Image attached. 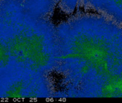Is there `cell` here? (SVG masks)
I'll use <instances>...</instances> for the list:
<instances>
[{
	"instance_id": "obj_1",
	"label": "cell",
	"mask_w": 122,
	"mask_h": 103,
	"mask_svg": "<svg viewBox=\"0 0 122 103\" xmlns=\"http://www.w3.org/2000/svg\"><path fill=\"white\" fill-rule=\"evenodd\" d=\"M69 97L122 70V25L100 14H81L56 34L55 62Z\"/></svg>"
},
{
	"instance_id": "obj_5",
	"label": "cell",
	"mask_w": 122,
	"mask_h": 103,
	"mask_svg": "<svg viewBox=\"0 0 122 103\" xmlns=\"http://www.w3.org/2000/svg\"><path fill=\"white\" fill-rule=\"evenodd\" d=\"M100 14L122 25V0H105Z\"/></svg>"
},
{
	"instance_id": "obj_6",
	"label": "cell",
	"mask_w": 122,
	"mask_h": 103,
	"mask_svg": "<svg viewBox=\"0 0 122 103\" xmlns=\"http://www.w3.org/2000/svg\"></svg>"
},
{
	"instance_id": "obj_4",
	"label": "cell",
	"mask_w": 122,
	"mask_h": 103,
	"mask_svg": "<svg viewBox=\"0 0 122 103\" xmlns=\"http://www.w3.org/2000/svg\"><path fill=\"white\" fill-rule=\"evenodd\" d=\"M63 9L67 12H72L76 7L83 6L101 14L105 0H60Z\"/></svg>"
},
{
	"instance_id": "obj_3",
	"label": "cell",
	"mask_w": 122,
	"mask_h": 103,
	"mask_svg": "<svg viewBox=\"0 0 122 103\" xmlns=\"http://www.w3.org/2000/svg\"><path fill=\"white\" fill-rule=\"evenodd\" d=\"M80 98H122V70L91 86Z\"/></svg>"
},
{
	"instance_id": "obj_2",
	"label": "cell",
	"mask_w": 122,
	"mask_h": 103,
	"mask_svg": "<svg viewBox=\"0 0 122 103\" xmlns=\"http://www.w3.org/2000/svg\"><path fill=\"white\" fill-rule=\"evenodd\" d=\"M6 42L11 61L22 69L38 72L55 62L56 42L48 44L45 35L35 29L22 27Z\"/></svg>"
}]
</instances>
